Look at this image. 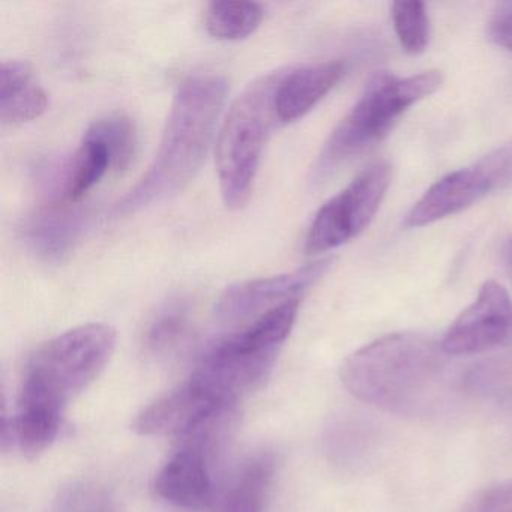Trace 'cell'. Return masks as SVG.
Instances as JSON below:
<instances>
[{
  "instance_id": "1",
  "label": "cell",
  "mask_w": 512,
  "mask_h": 512,
  "mask_svg": "<svg viewBox=\"0 0 512 512\" xmlns=\"http://www.w3.org/2000/svg\"><path fill=\"white\" fill-rule=\"evenodd\" d=\"M446 358L442 346L424 335H386L344 361L341 382L353 397L376 409L424 415L451 385Z\"/></svg>"
},
{
  "instance_id": "2",
  "label": "cell",
  "mask_w": 512,
  "mask_h": 512,
  "mask_svg": "<svg viewBox=\"0 0 512 512\" xmlns=\"http://www.w3.org/2000/svg\"><path fill=\"white\" fill-rule=\"evenodd\" d=\"M229 83L214 73L193 74L179 85L154 161L140 181L116 202L113 212L134 214L184 190L214 139Z\"/></svg>"
},
{
  "instance_id": "3",
  "label": "cell",
  "mask_w": 512,
  "mask_h": 512,
  "mask_svg": "<svg viewBox=\"0 0 512 512\" xmlns=\"http://www.w3.org/2000/svg\"><path fill=\"white\" fill-rule=\"evenodd\" d=\"M287 68L263 74L233 101L217 139V170L224 205L245 208L253 196L263 149L280 124L275 107Z\"/></svg>"
},
{
  "instance_id": "4",
  "label": "cell",
  "mask_w": 512,
  "mask_h": 512,
  "mask_svg": "<svg viewBox=\"0 0 512 512\" xmlns=\"http://www.w3.org/2000/svg\"><path fill=\"white\" fill-rule=\"evenodd\" d=\"M442 85L443 74L439 70L409 77L376 74L326 140L314 164V179L320 181L350 158L370 151L388 136L410 107L439 91Z\"/></svg>"
},
{
  "instance_id": "5",
  "label": "cell",
  "mask_w": 512,
  "mask_h": 512,
  "mask_svg": "<svg viewBox=\"0 0 512 512\" xmlns=\"http://www.w3.org/2000/svg\"><path fill=\"white\" fill-rule=\"evenodd\" d=\"M295 323V314L286 307L262 314L247 328L212 343L200 358L191 382L224 403H238L241 395L268 379Z\"/></svg>"
},
{
  "instance_id": "6",
  "label": "cell",
  "mask_w": 512,
  "mask_h": 512,
  "mask_svg": "<svg viewBox=\"0 0 512 512\" xmlns=\"http://www.w3.org/2000/svg\"><path fill=\"white\" fill-rule=\"evenodd\" d=\"M116 331L106 323H86L38 347L26 365L23 394L65 409L109 364Z\"/></svg>"
},
{
  "instance_id": "7",
  "label": "cell",
  "mask_w": 512,
  "mask_h": 512,
  "mask_svg": "<svg viewBox=\"0 0 512 512\" xmlns=\"http://www.w3.org/2000/svg\"><path fill=\"white\" fill-rule=\"evenodd\" d=\"M391 178V164L374 161L343 191L331 197L317 211L308 229L305 238L307 254L328 253L361 235L376 217Z\"/></svg>"
},
{
  "instance_id": "8",
  "label": "cell",
  "mask_w": 512,
  "mask_h": 512,
  "mask_svg": "<svg viewBox=\"0 0 512 512\" xmlns=\"http://www.w3.org/2000/svg\"><path fill=\"white\" fill-rule=\"evenodd\" d=\"M512 184V140L470 166L434 182L406 215L404 226L425 227L466 211L484 197Z\"/></svg>"
},
{
  "instance_id": "9",
  "label": "cell",
  "mask_w": 512,
  "mask_h": 512,
  "mask_svg": "<svg viewBox=\"0 0 512 512\" xmlns=\"http://www.w3.org/2000/svg\"><path fill=\"white\" fill-rule=\"evenodd\" d=\"M235 404L224 403L188 380L181 388L139 413L133 428L142 436L190 439L200 449L223 424Z\"/></svg>"
},
{
  "instance_id": "10",
  "label": "cell",
  "mask_w": 512,
  "mask_h": 512,
  "mask_svg": "<svg viewBox=\"0 0 512 512\" xmlns=\"http://www.w3.org/2000/svg\"><path fill=\"white\" fill-rule=\"evenodd\" d=\"M512 343V298L496 281H485L475 301L461 311L443 335L448 356H470Z\"/></svg>"
},
{
  "instance_id": "11",
  "label": "cell",
  "mask_w": 512,
  "mask_h": 512,
  "mask_svg": "<svg viewBox=\"0 0 512 512\" xmlns=\"http://www.w3.org/2000/svg\"><path fill=\"white\" fill-rule=\"evenodd\" d=\"M331 263L329 259L319 260L287 274L235 284L217 302L215 316L223 325L256 320L284 302L301 299L326 274Z\"/></svg>"
},
{
  "instance_id": "12",
  "label": "cell",
  "mask_w": 512,
  "mask_h": 512,
  "mask_svg": "<svg viewBox=\"0 0 512 512\" xmlns=\"http://www.w3.org/2000/svg\"><path fill=\"white\" fill-rule=\"evenodd\" d=\"M88 224V215L74 203L55 202L32 214L23 226V241L38 259L50 265L64 263L76 250Z\"/></svg>"
},
{
  "instance_id": "13",
  "label": "cell",
  "mask_w": 512,
  "mask_h": 512,
  "mask_svg": "<svg viewBox=\"0 0 512 512\" xmlns=\"http://www.w3.org/2000/svg\"><path fill=\"white\" fill-rule=\"evenodd\" d=\"M155 491L178 508L188 511L211 508L214 491L203 452L191 446L179 449L158 472Z\"/></svg>"
},
{
  "instance_id": "14",
  "label": "cell",
  "mask_w": 512,
  "mask_h": 512,
  "mask_svg": "<svg viewBox=\"0 0 512 512\" xmlns=\"http://www.w3.org/2000/svg\"><path fill=\"white\" fill-rule=\"evenodd\" d=\"M344 71L343 62L287 68L275 98L280 124H292L308 115L337 86Z\"/></svg>"
},
{
  "instance_id": "15",
  "label": "cell",
  "mask_w": 512,
  "mask_h": 512,
  "mask_svg": "<svg viewBox=\"0 0 512 512\" xmlns=\"http://www.w3.org/2000/svg\"><path fill=\"white\" fill-rule=\"evenodd\" d=\"M49 94L26 62L5 61L0 67V122L19 127L37 121L49 109Z\"/></svg>"
},
{
  "instance_id": "16",
  "label": "cell",
  "mask_w": 512,
  "mask_h": 512,
  "mask_svg": "<svg viewBox=\"0 0 512 512\" xmlns=\"http://www.w3.org/2000/svg\"><path fill=\"white\" fill-rule=\"evenodd\" d=\"M274 473L275 460L271 454L257 455L248 461L227 491L221 512H263Z\"/></svg>"
},
{
  "instance_id": "17",
  "label": "cell",
  "mask_w": 512,
  "mask_h": 512,
  "mask_svg": "<svg viewBox=\"0 0 512 512\" xmlns=\"http://www.w3.org/2000/svg\"><path fill=\"white\" fill-rule=\"evenodd\" d=\"M112 169V160L103 143L83 136L76 154L68 160L64 200L77 203Z\"/></svg>"
},
{
  "instance_id": "18",
  "label": "cell",
  "mask_w": 512,
  "mask_h": 512,
  "mask_svg": "<svg viewBox=\"0 0 512 512\" xmlns=\"http://www.w3.org/2000/svg\"><path fill=\"white\" fill-rule=\"evenodd\" d=\"M265 10L256 2H211L206 8L205 26L218 41H241L262 25Z\"/></svg>"
},
{
  "instance_id": "19",
  "label": "cell",
  "mask_w": 512,
  "mask_h": 512,
  "mask_svg": "<svg viewBox=\"0 0 512 512\" xmlns=\"http://www.w3.org/2000/svg\"><path fill=\"white\" fill-rule=\"evenodd\" d=\"M85 137L103 143L112 160V170L124 172L136 157L139 137L133 119L115 113L98 119L86 130Z\"/></svg>"
},
{
  "instance_id": "20",
  "label": "cell",
  "mask_w": 512,
  "mask_h": 512,
  "mask_svg": "<svg viewBox=\"0 0 512 512\" xmlns=\"http://www.w3.org/2000/svg\"><path fill=\"white\" fill-rule=\"evenodd\" d=\"M190 328V316L184 302H170L158 311L145 335L146 347L154 355H164L178 347Z\"/></svg>"
},
{
  "instance_id": "21",
  "label": "cell",
  "mask_w": 512,
  "mask_h": 512,
  "mask_svg": "<svg viewBox=\"0 0 512 512\" xmlns=\"http://www.w3.org/2000/svg\"><path fill=\"white\" fill-rule=\"evenodd\" d=\"M395 34L404 52L421 55L430 43V19L422 2H394L391 7Z\"/></svg>"
},
{
  "instance_id": "22",
  "label": "cell",
  "mask_w": 512,
  "mask_h": 512,
  "mask_svg": "<svg viewBox=\"0 0 512 512\" xmlns=\"http://www.w3.org/2000/svg\"><path fill=\"white\" fill-rule=\"evenodd\" d=\"M53 512H119L104 488L88 481L73 482L62 488Z\"/></svg>"
},
{
  "instance_id": "23",
  "label": "cell",
  "mask_w": 512,
  "mask_h": 512,
  "mask_svg": "<svg viewBox=\"0 0 512 512\" xmlns=\"http://www.w3.org/2000/svg\"><path fill=\"white\" fill-rule=\"evenodd\" d=\"M463 512H512V479L482 491Z\"/></svg>"
},
{
  "instance_id": "24",
  "label": "cell",
  "mask_w": 512,
  "mask_h": 512,
  "mask_svg": "<svg viewBox=\"0 0 512 512\" xmlns=\"http://www.w3.org/2000/svg\"><path fill=\"white\" fill-rule=\"evenodd\" d=\"M487 35L496 46L512 52V2L496 5L488 19Z\"/></svg>"
},
{
  "instance_id": "25",
  "label": "cell",
  "mask_w": 512,
  "mask_h": 512,
  "mask_svg": "<svg viewBox=\"0 0 512 512\" xmlns=\"http://www.w3.org/2000/svg\"><path fill=\"white\" fill-rule=\"evenodd\" d=\"M506 265H508V272L512 278V239L509 242L508 254H506Z\"/></svg>"
}]
</instances>
